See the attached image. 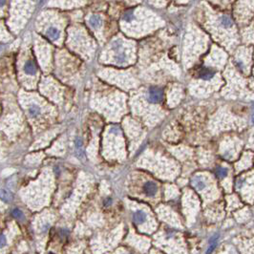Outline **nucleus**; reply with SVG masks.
Segmentation results:
<instances>
[{"mask_svg":"<svg viewBox=\"0 0 254 254\" xmlns=\"http://www.w3.org/2000/svg\"><path fill=\"white\" fill-rule=\"evenodd\" d=\"M134 19V13L132 11H128L123 14V20L126 21V22H130Z\"/></svg>","mask_w":254,"mask_h":254,"instance_id":"nucleus-15","label":"nucleus"},{"mask_svg":"<svg viewBox=\"0 0 254 254\" xmlns=\"http://www.w3.org/2000/svg\"><path fill=\"white\" fill-rule=\"evenodd\" d=\"M216 245H217V244H211V245H210L209 248L207 249V251H206V254H210V253H211V252L213 251V250L215 249Z\"/></svg>","mask_w":254,"mask_h":254,"instance_id":"nucleus-16","label":"nucleus"},{"mask_svg":"<svg viewBox=\"0 0 254 254\" xmlns=\"http://www.w3.org/2000/svg\"><path fill=\"white\" fill-rule=\"evenodd\" d=\"M6 236L4 234H1V246L3 248L6 245Z\"/></svg>","mask_w":254,"mask_h":254,"instance_id":"nucleus-18","label":"nucleus"},{"mask_svg":"<svg viewBox=\"0 0 254 254\" xmlns=\"http://www.w3.org/2000/svg\"><path fill=\"white\" fill-rule=\"evenodd\" d=\"M146 218H147L146 214H145L143 211H141V210H137V211L133 214L134 223H136L138 224L144 223L145 221H146Z\"/></svg>","mask_w":254,"mask_h":254,"instance_id":"nucleus-4","label":"nucleus"},{"mask_svg":"<svg viewBox=\"0 0 254 254\" xmlns=\"http://www.w3.org/2000/svg\"><path fill=\"white\" fill-rule=\"evenodd\" d=\"M250 121H251V123L254 125V114L251 116V118H250Z\"/></svg>","mask_w":254,"mask_h":254,"instance_id":"nucleus-20","label":"nucleus"},{"mask_svg":"<svg viewBox=\"0 0 254 254\" xmlns=\"http://www.w3.org/2000/svg\"><path fill=\"white\" fill-rule=\"evenodd\" d=\"M157 189H158L157 184H156L154 181H147V183H145V184L143 186L144 193L147 196H149V197H153V196H155V194L157 193Z\"/></svg>","mask_w":254,"mask_h":254,"instance_id":"nucleus-2","label":"nucleus"},{"mask_svg":"<svg viewBox=\"0 0 254 254\" xmlns=\"http://www.w3.org/2000/svg\"><path fill=\"white\" fill-rule=\"evenodd\" d=\"M89 23L91 26L95 29L100 28L101 25H102V18H101L99 14H93V16L90 17Z\"/></svg>","mask_w":254,"mask_h":254,"instance_id":"nucleus-5","label":"nucleus"},{"mask_svg":"<svg viewBox=\"0 0 254 254\" xmlns=\"http://www.w3.org/2000/svg\"><path fill=\"white\" fill-rule=\"evenodd\" d=\"M46 34H47V36H48L50 39H52V40H56L60 35L59 31L54 27H50L48 30H47Z\"/></svg>","mask_w":254,"mask_h":254,"instance_id":"nucleus-7","label":"nucleus"},{"mask_svg":"<svg viewBox=\"0 0 254 254\" xmlns=\"http://www.w3.org/2000/svg\"><path fill=\"white\" fill-rule=\"evenodd\" d=\"M1 198H2L3 201H5V202H11L13 200V196L9 191H7L5 189H2V191H1Z\"/></svg>","mask_w":254,"mask_h":254,"instance_id":"nucleus-14","label":"nucleus"},{"mask_svg":"<svg viewBox=\"0 0 254 254\" xmlns=\"http://www.w3.org/2000/svg\"><path fill=\"white\" fill-rule=\"evenodd\" d=\"M24 71L28 75H35L36 74V66L32 59H29L26 61V63H25V65H24Z\"/></svg>","mask_w":254,"mask_h":254,"instance_id":"nucleus-6","label":"nucleus"},{"mask_svg":"<svg viewBox=\"0 0 254 254\" xmlns=\"http://www.w3.org/2000/svg\"><path fill=\"white\" fill-rule=\"evenodd\" d=\"M126 59V54L123 52V51H119L118 54L115 56V60L119 63H122L124 62Z\"/></svg>","mask_w":254,"mask_h":254,"instance_id":"nucleus-11","label":"nucleus"},{"mask_svg":"<svg viewBox=\"0 0 254 254\" xmlns=\"http://www.w3.org/2000/svg\"><path fill=\"white\" fill-rule=\"evenodd\" d=\"M252 108H253V109H254V104H253V106H252Z\"/></svg>","mask_w":254,"mask_h":254,"instance_id":"nucleus-21","label":"nucleus"},{"mask_svg":"<svg viewBox=\"0 0 254 254\" xmlns=\"http://www.w3.org/2000/svg\"><path fill=\"white\" fill-rule=\"evenodd\" d=\"M41 109L37 105H31L29 107V115L31 116L32 118H37L39 115H40Z\"/></svg>","mask_w":254,"mask_h":254,"instance_id":"nucleus-10","label":"nucleus"},{"mask_svg":"<svg viewBox=\"0 0 254 254\" xmlns=\"http://www.w3.org/2000/svg\"><path fill=\"white\" fill-rule=\"evenodd\" d=\"M236 66H237V68L243 70V69H244V63H243L241 60H238V61H236Z\"/></svg>","mask_w":254,"mask_h":254,"instance_id":"nucleus-17","label":"nucleus"},{"mask_svg":"<svg viewBox=\"0 0 254 254\" xmlns=\"http://www.w3.org/2000/svg\"><path fill=\"white\" fill-rule=\"evenodd\" d=\"M214 74H215V73H214L213 70L205 67V68H202L201 70H200L199 77L202 79H205V80H208V79L212 78L214 77Z\"/></svg>","mask_w":254,"mask_h":254,"instance_id":"nucleus-3","label":"nucleus"},{"mask_svg":"<svg viewBox=\"0 0 254 254\" xmlns=\"http://www.w3.org/2000/svg\"><path fill=\"white\" fill-rule=\"evenodd\" d=\"M227 169L226 167H218L216 169V175L218 178H220V179H223V178H224L226 175H227Z\"/></svg>","mask_w":254,"mask_h":254,"instance_id":"nucleus-12","label":"nucleus"},{"mask_svg":"<svg viewBox=\"0 0 254 254\" xmlns=\"http://www.w3.org/2000/svg\"><path fill=\"white\" fill-rule=\"evenodd\" d=\"M12 215H13V217L16 218V219L24 220V214H23V212L21 211L20 209H18V208H14V209L12 210Z\"/></svg>","mask_w":254,"mask_h":254,"instance_id":"nucleus-13","label":"nucleus"},{"mask_svg":"<svg viewBox=\"0 0 254 254\" xmlns=\"http://www.w3.org/2000/svg\"><path fill=\"white\" fill-rule=\"evenodd\" d=\"M192 183H193V186H195L196 189H198V190H202L205 187V181H202L201 177H195L193 181H192Z\"/></svg>","mask_w":254,"mask_h":254,"instance_id":"nucleus-9","label":"nucleus"},{"mask_svg":"<svg viewBox=\"0 0 254 254\" xmlns=\"http://www.w3.org/2000/svg\"><path fill=\"white\" fill-rule=\"evenodd\" d=\"M220 22L222 24V26H224V28H230L233 25V21H232L230 16H226V14H224V16L220 17Z\"/></svg>","mask_w":254,"mask_h":254,"instance_id":"nucleus-8","label":"nucleus"},{"mask_svg":"<svg viewBox=\"0 0 254 254\" xmlns=\"http://www.w3.org/2000/svg\"><path fill=\"white\" fill-rule=\"evenodd\" d=\"M149 100L153 103H159L163 99V92L159 87H151L149 90Z\"/></svg>","mask_w":254,"mask_h":254,"instance_id":"nucleus-1","label":"nucleus"},{"mask_svg":"<svg viewBox=\"0 0 254 254\" xmlns=\"http://www.w3.org/2000/svg\"><path fill=\"white\" fill-rule=\"evenodd\" d=\"M111 202H112V200H111L110 198H107V199L104 201V205H105V206L110 205H111Z\"/></svg>","mask_w":254,"mask_h":254,"instance_id":"nucleus-19","label":"nucleus"}]
</instances>
